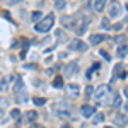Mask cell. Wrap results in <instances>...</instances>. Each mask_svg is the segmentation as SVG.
Listing matches in <instances>:
<instances>
[{
	"instance_id": "484cf974",
	"label": "cell",
	"mask_w": 128,
	"mask_h": 128,
	"mask_svg": "<svg viewBox=\"0 0 128 128\" xmlns=\"http://www.w3.org/2000/svg\"><path fill=\"white\" fill-rule=\"evenodd\" d=\"M92 90H94V89L90 87V86H87V89H86V98H90V96H92Z\"/></svg>"
},
{
	"instance_id": "d6a6232c",
	"label": "cell",
	"mask_w": 128,
	"mask_h": 128,
	"mask_svg": "<svg viewBox=\"0 0 128 128\" xmlns=\"http://www.w3.org/2000/svg\"><path fill=\"white\" fill-rule=\"evenodd\" d=\"M106 128H111V126H106Z\"/></svg>"
},
{
	"instance_id": "603a6c76",
	"label": "cell",
	"mask_w": 128,
	"mask_h": 128,
	"mask_svg": "<svg viewBox=\"0 0 128 128\" xmlns=\"http://www.w3.org/2000/svg\"><path fill=\"white\" fill-rule=\"evenodd\" d=\"M46 101H44V98H34V104L36 106H43Z\"/></svg>"
},
{
	"instance_id": "9c48e42d",
	"label": "cell",
	"mask_w": 128,
	"mask_h": 128,
	"mask_svg": "<svg viewBox=\"0 0 128 128\" xmlns=\"http://www.w3.org/2000/svg\"><path fill=\"white\" fill-rule=\"evenodd\" d=\"M104 40H108V36H104V34H92L90 36V44H98V43H101Z\"/></svg>"
},
{
	"instance_id": "3957f363",
	"label": "cell",
	"mask_w": 128,
	"mask_h": 128,
	"mask_svg": "<svg viewBox=\"0 0 128 128\" xmlns=\"http://www.w3.org/2000/svg\"><path fill=\"white\" fill-rule=\"evenodd\" d=\"M53 24H55V16L50 14V16H46L41 22L36 24V31H38V32H48V31L53 28Z\"/></svg>"
},
{
	"instance_id": "44dd1931",
	"label": "cell",
	"mask_w": 128,
	"mask_h": 128,
	"mask_svg": "<svg viewBox=\"0 0 128 128\" xmlns=\"http://www.w3.org/2000/svg\"><path fill=\"white\" fill-rule=\"evenodd\" d=\"M65 7H67V2H65V0H58V2H55V9L62 10V9H65Z\"/></svg>"
},
{
	"instance_id": "8992f818",
	"label": "cell",
	"mask_w": 128,
	"mask_h": 128,
	"mask_svg": "<svg viewBox=\"0 0 128 128\" xmlns=\"http://www.w3.org/2000/svg\"><path fill=\"white\" fill-rule=\"evenodd\" d=\"M94 113H96V108H94V106L84 104V106L80 108V114H82L84 118H90V116H94Z\"/></svg>"
},
{
	"instance_id": "2e32d148",
	"label": "cell",
	"mask_w": 128,
	"mask_h": 128,
	"mask_svg": "<svg viewBox=\"0 0 128 128\" xmlns=\"http://www.w3.org/2000/svg\"><path fill=\"white\" fill-rule=\"evenodd\" d=\"M114 43H118V44H125L126 43V38H125V34H118V36H114Z\"/></svg>"
},
{
	"instance_id": "ffe728a7",
	"label": "cell",
	"mask_w": 128,
	"mask_h": 128,
	"mask_svg": "<svg viewBox=\"0 0 128 128\" xmlns=\"http://www.w3.org/2000/svg\"><path fill=\"white\" fill-rule=\"evenodd\" d=\"M9 80H10V77H5V79L2 80V84H0V92H5V90H7V84H9Z\"/></svg>"
},
{
	"instance_id": "7402d4cb",
	"label": "cell",
	"mask_w": 128,
	"mask_h": 128,
	"mask_svg": "<svg viewBox=\"0 0 128 128\" xmlns=\"http://www.w3.org/2000/svg\"><path fill=\"white\" fill-rule=\"evenodd\" d=\"M120 104H121V98H120V96H114V101H113V108H114V109L120 108Z\"/></svg>"
},
{
	"instance_id": "8fae6325",
	"label": "cell",
	"mask_w": 128,
	"mask_h": 128,
	"mask_svg": "<svg viewBox=\"0 0 128 128\" xmlns=\"http://www.w3.org/2000/svg\"><path fill=\"white\" fill-rule=\"evenodd\" d=\"M121 70H123V65L118 63V65L114 67V79H116V77H121V79H125V77H126V72H121Z\"/></svg>"
},
{
	"instance_id": "cb8c5ba5",
	"label": "cell",
	"mask_w": 128,
	"mask_h": 128,
	"mask_svg": "<svg viewBox=\"0 0 128 128\" xmlns=\"http://www.w3.org/2000/svg\"><path fill=\"white\" fill-rule=\"evenodd\" d=\"M10 116H12L14 120H17L20 116V111H19V109H12V111H10Z\"/></svg>"
},
{
	"instance_id": "30bf717a",
	"label": "cell",
	"mask_w": 128,
	"mask_h": 128,
	"mask_svg": "<svg viewBox=\"0 0 128 128\" xmlns=\"http://www.w3.org/2000/svg\"><path fill=\"white\" fill-rule=\"evenodd\" d=\"M77 70H79V65H77L75 62H72L70 65H67V75H75Z\"/></svg>"
},
{
	"instance_id": "f1b7e54d",
	"label": "cell",
	"mask_w": 128,
	"mask_h": 128,
	"mask_svg": "<svg viewBox=\"0 0 128 128\" xmlns=\"http://www.w3.org/2000/svg\"><path fill=\"white\" fill-rule=\"evenodd\" d=\"M101 55H102V56H104L106 60H109V58H111V56H109V55L106 53V51H104V50H101Z\"/></svg>"
},
{
	"instance_id": "ac0fdd59",
	"label": "cell",
	"mask_w": 128,
	"mask_h": 128,
	"mask_svg": "<svg viewBox=\"0 0 128 128\" xmlns=\"http://www.w3.org/2000/svg\"><path fill=\"white\" fill-rule=\"evenodd\" d=\"M72 92V96L74 98H77V94H79V87L75 86V84H70V87H68V94Z\"/></svg>"
},
{
	"instance_id": "7a4b0ae2",
	"label": "cell",
	"mask_w": 128,
	"mask_h": 128,
	"mask_svg": "<svg viewBox=\"0 0 128 128\" xmlns=\"http://www.w3.org/2000/svg\"><path fill=\"white\" fill-rule=\"evenodd\" d=\"M14 96H16V101L17 102H26L28 101V90H26V86H24V82L20 77H17V82H16V86H14Z\"/></svg>"
},
{
	"instance_id": "d6986e66",
	"label": "cell",
	"mask_w": 128,
	"mask_h": 128,
	"mask_svg": "<svg viewBox=\"0 0 128 128\" xmlns=\"http://www.w3.org/2000/svg\"><path fill=\"white\" fill-rule=\"evenodd\" d=\"M126 53H128V46H126V44H125V46H120V50H118V58H123Z\"/></svg>"
},
{
	"instance_id": "6da1fadb",
	"label": "cell",
	"mask_w": 128,
	"mask_h": 128,
	"mask_svg": "<svg viewBox=\"0 0 128 128\" xmlns=\"http://www.w3.org/2000/svg\"><path fill=\"white\" fill-rule=\"evenodd\" d=\"M111 96H113V90L108 84L99 86L98 90L94 92V99H96L98 104H111V99L114 101V98H111Z\"/></svg>"
},
{
	"instance_id": "1f68e13d",
	"label": "cell",
	"mask_w": 128,
	"mask_h": 128,
	"mask_svg": "<svg viewBox=\"0 0 128 128\" xmlns=\"http://www.w3.org/2000/svg\"><path fill=\"white\" fill-rule=\"evenodd\" d=\"M126 10H128V5H126Z\"/></svg>"
},
{
	"instance_id": "52a82bcc",
	"label": "cell",
	"mask_w": 128,
	"mask_h": 128,
	"mask_svg": "<svg viewBox=\"0 0 128 128\" xmlns=\"http://www.w3.org/2000/svg\"><path fill=\"white\" fill-rule=\"evenodd\" d=\"M53 111H55V114L60 116V118H70V116H72V111H70V109H60V108L55 106Z\"/></svg>"
},
{
	"instance_id": "9a60e30c",
	"label": "cell",
	"mask_w": 128,
	"mask_h": 128,
	"mask_svg": "<svg viewBox=\"0 0 128 128\" xmlns=\"http://www.w3.org/2000/svg\"><path fill=\"white\" fill-rule=\"evenodd\" d=\"M53 87H56V89H62L63 87V79L62 77H55V80H53Z\"/></svg>"
},
{
	"instance_id": "4dcf8cb0",
	"label": "cell",
	"mask_w": 128,
	"mask_h": 128,
	"mask_svg": "<svg viewBox=\"0 0 128 128\" xmlns=\"http://www.w3.org/2000/svg\"><path fill=\"white\" fill-rule=\"evenodd\" d=\"M62 128H72V126H68V125H63V126H62Z\"/></svg>"
},
{
	"instance_id": "7c38bea8",
	"label": "cell",
	"mask_w": 128,
	"mask_h": 128,
	"mask_svg": "<svg viewBox=\"0 0 128 128\" xmlns=\"http://www.w3.org/2000/svg\"><path fill=\"white\" fill-rule=\"evenodd\" d=\"M114 123H116L118 126H125V125L128 123V118L125 116V114H118V116L114 118Z\"/></svg>"
},
{
	"instance_id": "5bb4252c",
	"label": "cell",
	"mask_w": 128,
	"mask_h": 128,
	"mask_svg": "<svg viewBox=\"0 0 128 128\" xmlns=\"http://www.w3.org/2000/svg\"><path fill=\"white\" fill-rule=\"evenodd\" d=\"M9 108V101L5 98H0V116H4V111Z\"/></svg>"
},
{
	"instance_id": "277c9868",
	"label": "cell",
	"mask_w": 128,
	"mask_h": 128,
	"mask_svg": "<svg viewBox=\"0 0 128 128\" xmlns=\"http://www.w3.org/2000/svg\"><path fill=\"white\" fill-rule=\"evenodd\" d=\"M120 16H121V4L120 2H111V5H109V17L116 19Z\"/></svg>"
},
{
	"instance_id": "ba28073f",
	"label": "cell",
	"mask_w": 128,
	"mask_h": 128,
	"mask_svg": "<svg viewBox=\"0 0 128 128\" xmlns=\"http://www.w3.org/2000/svg\"><path fill=\"white\" fill-rule=\"evenodd\" d=\"M104 7H106V2H104V0H96V2H92V9H94V12H102Z\"/></svg>"
},
{
	"instance_id": "4316f807",
	"label": "cell",
	"mask_w": 128,
	"mask_h": 128,
	"mask_svg": "<svg viewBox=\"0 0 128 128\" xmlns=\"http://www.w3.org/2000/svg\"><path fill=\"white\" fill-rule=\"evenodd\" d=\"M101 24H102V28H104V29H108V28H109V19H102Z\"/></svg>"
},
{
	"instance_id": "e0dca14e",
	"label": "cell",
	"mask_w": 128,
	"mask_h": 128,
	"mask_svg": "<svg viewBox=\"0 0 128 128\" xmlns=\"http://www.w3.org/2000/svg\"><path fill=\"white\" fill-rule=\"evenodd\" d=\"M36 116H38V114H36V111H29V113L26 114V121H28V123H32V121L36 120Z\"/></svg>"
},
{
	"instance_id": "f546056e",
	"label": "cell",
	"mask_w": 128,
	"mask_h": 128,
	"mask_svg": "<svg viewBox=\"0 0 128 128\" xmlns=\"http://www.w3.org/2000/svg\"><path fill=\"white\" fill-rule=\"evenodd\" d=\"M101 68V65H99V63H94V65H92V70H99Z\"/></svg>"
},
{
	"instance_id": "5b68a950",
	"label": "cell",
	"mask_w": 128,
	"mask_h": 128,
	"mask_svg": "<svg viewBox=\"0 0 128 128\" xmlns=\"http://www.w3.org/2000/svg\"><path fill=\"white\" fill-rule=\"evenodd\" d=\"M68 48L75 50V51H86V50H87V44H86L84 41H80V40H74V41L68 43Z\"/></svg>"
},
{
	"instance_id": "4fadbf2b",
	"label": "cell",
	"mask_w": 128,
	"mask_h": 128,
	"mask_svg": "<svg viewBox=\"0 0 128 128\" xmlns=\"http://www.w3.org/2000/svg\"><path fill=\"white\" fill-rule=\"evenodd\" d=\"M43 19H44V17H43V12H40V10H34V12L31 14V20H34V22H41Z\"/></svg>"
},
{
	"instance_id": "d4e9b609",
	"label": "cell",
	"mask_w": 128,
	"mask_h": 128,
	"mask_svg": "<svg viewBox=\"0 0 128 128\" xmlns=\"http://www.w3.org/2000/svg\"><path fill=\"white\" fill-rule=\"evenodd\" d=\"M102 120H104V116H102L101 113H99V114H96V116H94V125H98V123H101Z\"/></svg>"
},
{
	"instance_id": "83f0119b",
	"label": "cell",
	"mask_w": 128,
	"mask_h": 128,
	"mask_svg": "<svg viewBox=\"0 0 128 128\" xmlns=\"http://www.w3.org/2000/svg\"><path fill=\"white\" fill-rule=\"evenodd\" d=\"M125 96H126V99H128V86L125 87ZM123 109H125V111H128V102L125 104V108H123Z\"/></svg>"
}]
</instances>
